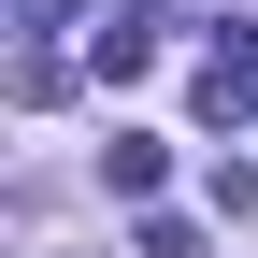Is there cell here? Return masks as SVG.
Wrapping results in <instances>:
<instances>
[{
    "label": "cell",
    "mask_w": 258,
    "mask_h": 258,
    "mask_svg": "<svg viewBox=\"0 0 258 258\" xmlns=\"http://www.w3.org/2000/svg\"><path fill=\"white\" fill-rule=\"evenodd\" d=\"M144 57H158V29H144V15H101V86H129Z\"/></svg>",
    "instance_id": "7a4b0ae2"
},
{
    "label": "cell",
    "mask_w": 258,
    "mask_h": 258,
    "mask_svg": "<svg viewBox=\"0 0 258 258\" xmlns=\"http://www.w3.org/2000/svg\"><path fill=\"white\" fill-rule=\"evenodd\" d=\"M101 172H115V201H144V186H158V172H172V158H158V144H144V129H115V158H101Z\"/></svg>",
    "instance_id": "3957f363"
},
{
    "label": "cell",
    "mask_w": 258,
    "mask_h": 258,
    "mask_svg": "<svg viewBox=\"0 0 258 258\" xmlns=\"http://www.w3.org/2000/svg\"><path fill=\"white\" fill-rule=\"evenodd\" d=\"M15 15H29V29H57V15H72V0H15Z\"/></svg>",
    "instance_id": "277c9868"
},
{
    "label": "cell",
    "mask_w": 258,
    "mask_h": 258,
    "mask_svg": "<svg viewBox=\"0 0 258 258\" xmlns=\"http://www.w3.org/2000/svg\"><path fill=\"white\" fill-rule=\"evenodd\" d=\"M244 115H258V29H230L201 57V129H244Z\"/></svg>",
    "instance_id": "6da1fadb"
}]
</instances>
